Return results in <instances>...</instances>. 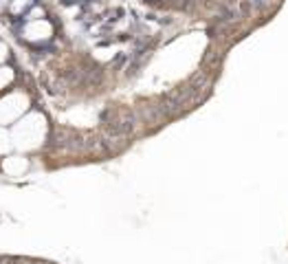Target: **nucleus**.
<instances>
[{"instance_id": "obj_8", "label": "nucleus", "mask_w": 288, "mask_h": 264, "mask_svg": "<svg viewBox=\"0 0 288 264\" xmlns=\"http://www.w3.org/2000/svg\"><path fill=\"white\" fill-rule=\"evenodd\" d=\"M4 51H7V49H4V47H2V44H0V60H2V58H4Z\"/></svg>"}, {"instance_id": "obj_5", "label": "nucleus", "mask_w": 288, "mask_h": 264, "mask_svg": "<svg viewBox=\"0 0 288 264\" xmlns=\"http://www.w3.org/2000/svg\"><path fill=\"white\" fill-rule=\"evenodd\" d=\"M11 77H13L11 68H0V88H2V86H7L9 82H11Z\"/></svg>"}, {"instance_id": "obj_1", "label": "nucleus", "mask_w": 288, "mask_h": 264, "mask_svg": "<svg viewBox=\"0 0 288 264\" xmlns=\"http://www.w3.org/2000/svg\"><path fill=\"white\" fill-rule=\"evenodd\" d=\"M44 134V121L40 115H31L13 128V141L20 148H33Z\"/></svg>"}, {"instance_id": "obj_7", "label": "nucleus", "mask_w": 288, "mask_h": 264, "mask_svg": "<svg viewBox=\"0 0 288 264\" xmlns=\"http://www.w3.org/2000/svg\"><path fill=\"white\" fill-rule=\"evenodd\" d=\"M31 2H33V0H18V2H13V7H11V9H13L15 13H20V11H22L24 7H29Z\"/></svg>"}, {"instance_id": "obj_6", "label": "nucleus", "mask_w": 288, "mask_h": 264, "mask_svg": "<svg viewBox=\"0 0 288 264\" xmlns=\"http://www.w3.org/2000/svg\"><path fill=\"white\" fill-rule=\"evenodd\" d=\"M9 148H11V141H9L7 132H4V130H0V152H7Z\"/></svg>"}, {"instance_id": "obj_3", "label": "nucleus", "mask_w": 288, "mask_h": 264, "mask_svg": "<svg viewBox=\"0 0 288 264\" xmlns=\"http://www.w3.org/2000/svg\"><path fill=\"white\" fill-rule=\"evenodd\" d=\"M24 35H27L29 40H44L51 35V24L44 22V20H33V22L27 24Z\"/></svg>"}, {"instance_id": "obj_4", "label": "nucleus", "mask_w": 288, "mask_h": 264, "mask_svg": "<svg viewBox=\"0 0 288 264\" xmlns=\"http://www.w3.org/2000/svg\"><path fill=\"white\" fill-rule=\"evenodd\" d=\"M24 167H27V161L20 159V156H13V159L4 161V170H7L9 174H20V172H24Z\"/></svg>"}, {"instance_id": "obj_2", "label": "nucleus", "mask_w": 288, "mask_h": 264, "mask_svg": "<svg viewBox=\"0 0 288 264\" xmlns=\"http://www.w3.org/2000/svg\"><path fill=\"white\" fill-rule=\"evenodd\" d=\"M27 108V97L24 95H11L4 101H0V124H9Z\"/></svg>"}]
</instances>
